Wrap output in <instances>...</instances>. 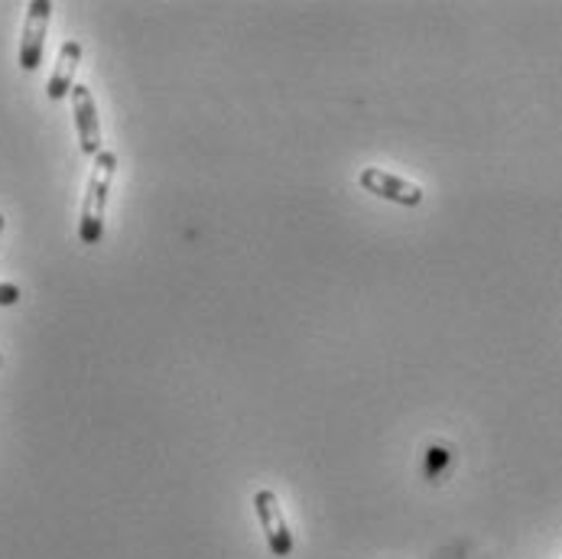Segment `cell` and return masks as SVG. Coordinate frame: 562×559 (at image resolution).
Returning <instances> with one entry per match:
<instances>
[{
  "mask_svg": "<svg viewBox=\"0 0 562 559\" xmlns=\"http://www.w3.org/2000/svg\"><path fill=\"white\" fill-rule=\"evenodd\" d=\"M117 172V157L111 150H101L94 157L88 186H85V199H81L79 215V238L81 244H98L104 238V212H108V195H111V182Z\"/></svg>",
  "mask_w": 562,
  "mask_h": 559,
  "instance_id": "1",
  "label": "cell"
},
{
  "mask_svg": "<svg viewBox=\"0 0 562 559\" xmlns=\"http://www.w3.org/2000/svg\"><path fill=\"white\" fill-rule=\"evenodd\" d=\"M49 16H53V0H33L23 16V36H20V69L36 72L43 63L46 49V33H49Z\"/></svg>",
  "mask_w": 562,
  "mask_h": 559,
  "instance_id": "2",
  "label": "cell"
},
{
  "mask_svg": "<svg viewBox=\"0 0 562 559\" xmlns=\"http://www.w3.org/2000/svg\"><path fill=\"white\" fill-rule=\"evenodd\" d=\"M254 511H257L260 527H263V534H267L270 554H273V557H290V554H293V534H290V527H286L280 497H277L270 488H263V491L254 494Z\"/></svg>",
  "mask_w": 562,
  "mask_h": 559,
  "instance_id": "3",
  "label": "cell"
},
{
  "mask_svg": "<svg viewBox=\"0 0 562 559\" xmlns=\"http://www.w3.org/2000/svg\"><path fill=\"white\" fill-rule=\"evenodd\" d=\"M361 189L378 195V199H387V202H397V205H419L423 202V186L403 179V176H394L381 166H364L361 169Z\"/></svg>",
  "mask_w": 562,
  "mask_h": 559,
  "instance_id": "4",
  "label": "cell"
},
{
  "mask_svg": "<svg viewBox=\"0 0 562 559\" xmlns=\"http://www.w3.org/2000/svg\"><path fill=\"white\" fill-rule=\"evenodd\" d=\"M72 114H76V131H79V147L85 157L101 154V121L94 108V94L88 85L72 88Z\"/></svg>",
  "mask_w": 562,
  "mask_h": 559,
  "instance_id": "5",
  "label": "cell"
},
{
  "mask_svg": "<svg viewBox=\"0 0 562 559\" xmlns=\"http://www.w3.org/2000/svg\"><path fill=\"white\" fill-rule=\"evenodd\" d=\"M79 63H81V43L79 40H66V43L59 46L56 69H53L49 85H46V94H49V101H63V98H69V94H72Z\"/></svg>",
  "mask_w": 562,
  "mask_h": 559,
  "instance_id": "6",
  "label": "cell"
},
{
  "mask_svg": "<svg viewBox=\"0 0 562 559\" xmlns=\"http://www.w3.org/2000/svg\"><path fill=\"white\" fill-rule=\"evenodd\" d=\"M23 300V290L16 283H0V306H16Z\"/></svg>",
  "mask_w": 562,
  "mask_h": 559,
  "instance_id": "7",
  "label": "cell"
},
{
  "mask_svg": "<svg viewBox=\"0 0 562 559\" xmlns=\"http://www.w3.org/2000/svg\"><path fill=\"white\" fill-rule=\"evenodd\" d=\"M0 232H3V215H0Z\"/></svg>",
  "mask_w": 562,
  "mask_h": 559,
  "instance_id": "8",
  "label": "cell"
},
{
  "mask_svg": "<svg viewBox=\"0 0 562 559\" xmlns=\"http://www.w3.org/2000/svg\"><path fill=\"white\" fill-rule=\"evenodd\" d=\"M0 365H3V355H0Z\"/></svg>",
  "mask_w": 562,
  "mask_h": 559,
  "instance_id": "9",
  "label": "cell"
}]
</instances>
